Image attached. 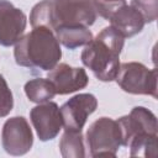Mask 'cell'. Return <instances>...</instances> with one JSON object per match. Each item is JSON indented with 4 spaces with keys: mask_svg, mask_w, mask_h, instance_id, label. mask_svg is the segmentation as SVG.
<instances>
[{
    "mask_svg": "<svg viewBox=\"0 0 158 158\" xmlns=\"http://www.w3.org/2000/svg\"><path fill=\"white\" fill-rule=\"evenodd\" d=\"M91 0H42L32 7V27L44 26L54 31L59 26H91L96 20Z\"/></svg>",
    "mask_w": 158,
    "mask_h": 158,
    "instance_id": "6da1fadb",
    "label": "cell"
},
{
    "mask_svg": "<svg viewBox=\"0 0 158 158\" xmlns=\"http://www.w3.org/2000/svg\"><path fill=\"white\" fill-rule=\"evenodd\" d=\"M125 38L111 26L101 30L81 52V62L101 81H111L120 68Z\"/></svg>",
    "mask_w": 158,
    "mask_h": 158,
    "instance_id": "7a4b0ae2",
    "label": "cell"
},
{
    "mask_svg": "<svg viewBox=\"0 0 158 158\" xmlns=\"http://www.w3.org/2000/svg\"><path fill=\"white\" fill-rule=\"evenodd\" d=\"M14 56L21 67L51 70L58 64L62 49L54 32L48 27L38 26L15 43Z\"/></svg>",
    "mask_w": 158,
    "mask_h": 158,
    "instance_id": "3957f363",
    "label": "cell"
},
{
    "mask_svg": "<svg viewBox=\"0 0 158 158\" xmlns=\"http://www.w3.org/2000/svg\"><path fill=\"white\" fill-rule=\"evenodd\" d=\"M86 146L90 157H115L122 146L121 131L116 120L100 117L86 131Z\"/></svg>",
    "mask_w": 158,
    "mask_h": 158,
    "instance_id": "277c9868",
    "label": "cell"
},
{
    "mask_svg": "<svg viewBox=\"0 0 158 158\" xmlns=\"http://www.w3.org/2000/svg\"><path fill=\"white\" fill-rule=\"evenodd\" d=\"M115 80L126 93L157 98V72L142 63L126 62L120 64Z\"/></svg>",
    "mask_w": 158,
    "mask_h": 158,
    "instance_id": "5b68a950",
    "label": "cell"
},
{
    "mask_svg": "<svg viewBox=\"0 0 158 158\" xmlns=\"http://www.w3.org/2000/svg\"><path fill=\"white\" fill-rule=\"evenodd\" d=\"M116 121L121 131L122 146L126 147H128L131 141L135 138L157 135L158 132L156 115L143 106L133 107L128 115L122 116Z\"/></svg>",
    "mask_w": 158,
    "mask_h": 158,
    "instance_id": "8992f818",
    "label": "cell"
},
{
    "mask_svg": "<svg viewBox=\"0 0 158 158\" xmlns=\"http://www.w3.org/2000/svg\"><path fill=\"white\" fill-rule=\"evenodd\" d=\"M1 144L5 152L11 156H23L32 148L33 135L25 117L15 116L5 121L1 131Z\"/></svg>",
    "mask_w": 158,
    "mask_h": 158,
    "instance_id": "52a82bcc",
    "label": "cell"
},
{
    "mask_svg": "<svg viewBox=\"0 0 158 158\" xmlns=\"http://www.w3.org/2000/svg\"><path fill=\"white\" fill-rule=\"evenodd\" d=\"M98 107V100L93 94H78L64 102L59 110L65 131L81 132L88 116Z\"/></svg>",
    "mask_w": 158,
    "mask_h": 158,
    "instance_id": "ba28073f",
    "label": "cell"
},
{
    "mask_svg": "<svg viewBox=\"0 0 158 158\" xmlns=\"http://www.w3.org/2000/svg\"><path fill=\"white\" fill-rule=\"evenodd\" d=\"M30 118L38 138L43 142L56 138L63 127L60 110L53 101L42 102L35 106L30 112Z\"/></svg>",
    "mask_w": 158,
    "mask_h": 158,
    "instance_id": "9c48e42d",
    "label": "cell"
},
{
    "mask_svg": "<svg viewBox=\"0 0 158 158\" xmlns=\"http://www.w3.org/2000/svg\"><path fill=\"white\" fill-rule=\"evenodd\" d=\"M27 23L25 12L7 0H0V46L10 47L23 35Z\"/></svg>",
    "mask_w": 158,
    "mask_h": 158,
    "instance_id": "30bf717a",
    "label": "cell"
},
{
    "mask_svg": "<svg viewBox=\"0 0 158 158\" xmlns=\"http://www.w3.org/2000/svg\"><path fill=\"white\" fill-rule=\"evenodd\" d=\"M48 79L53 83L56 93L59 95H65L84 89L89 83L85 69L70 67L67 63H59L52 68L48 72Z\"/></svg>",
    "mask_w": 158,
    "mask_h": 158,
    "instance_id": "8fae6325",
    "label": "cell"
},
{
    "mask_svg": "<svg viewBox=\"0 0 158 158\" xmlns=\"http://www.w3.org/2000/svg\"><path fill=\"white\" fill-rule=\"evenodd\" d=\"M110 26L123 38H130L139 33L144 27V19L132 5H122L110 16Z\"/></svg>",
    "mask_w": 158,
    "mask_h": 158,
    "instance_id": "7c38bea8",
    "label": "cell"
},
{
    "mask_svg": "<svg viewBox=\"0 0 158 158\" xmlns=\"http://www.w3.org/2000/svg\"><path fill=\"white\" fill-rule=\"evenodd\" d=\"M54 35L59 43L68 49H75L78 47L88 44L93 40V33L86 26H59L54 31Z\"/></svg>",
    "mask_w": 158,
    "mask_h": 158,
    "instance_id": "4fadbf2b",
    "label": "cell"
},
{
    "mask_svg": "<svg viewBox=\"0 0 158 158\" xmlns=\"http://www.w3.org/2000/svg\"><path fill=\"white\" fill-rule=\"evenodd\" d=\"M25 93L28 100L36 104L51 101L57 94L53 83L48 78H36L28 80L25 84Z\"/></svg>",
    "mask_w": 158,
    "mask_h": 158,
    "instance_id": "5bb4252c",
    "label": "cell"
},
{
    "mask_svg": "<svg viewBox=\"0 0 158 158\" xmlns=\"http://www.w3.org/2000/svg\"><path fill=\"white\" fill-rule=\"evenodd\" d=\"M60 154L64 158H83L85 157V147L81 132L65 131L59 141Z\"/></svg>",
    "mask_w": 158,
    "mask_h": 158,
    "instance_id": "9a60e30c",
    "label": "cell"
},
{
    "mask_svg": "<svg viewBox=\"0 0 158 158\" xmlns=\"http://www.w3.org/2000/svg\"><path fill=\"white\" fill-rule=\"evenodd\" d=\"M128 148L131 149V157L154 158L157 156V135L135 138L128 144Z\"/></svg>",
    "mask_w": 158,
    "mask_h": 158,
    "instance_id": "2e32d148",
    "label": "cell"
},
{
    "mask_svg": "<svg viewBox=\"0 0 158 158\" xmlns=\"http://www.w3.org/2000/svg\"><path fill=\"white\" fill-rule=\"evenodd\" d=\"M143 16L144 22H153L157 19L158 0H131V4Z\"/></svg>",
    "mask_w": 158,
    "mask_h": 158,
    "instance_id": "e0dca14e",
    "label": "cell"
},
{
    "mask_svg": "<svg viewBox=\"0 0 158 158\" xmlns=\"http://www.w3.org/2000/svg\"><path fill=\"white\" fill-rule=\"evenodd\" d=\"M14 107V98L12 93L5 80V78L0 74V117H5L10 114Z\"/></svg>",
    "mask_w": 158,
    "mask_h": 158,
    "instance_id": "ac0fdd59",
    "label": "cell"
},
{
    "mask_svg": "<svg viewBox=\"0 0 158 158\" xmlns=\"http://www.w3.org/2000/svg\"><path fill=\"white\" fill-rule=\"evenodd\" d=\"M93 5L101 17L109 20L110 16L122 5L126 4V0H91Z\"/></svg>",
    "mask_w": 158,
    "mask_h": 158,
    "instance_id": "d6986e66",
    "label": "cell"
}]
</instances>
